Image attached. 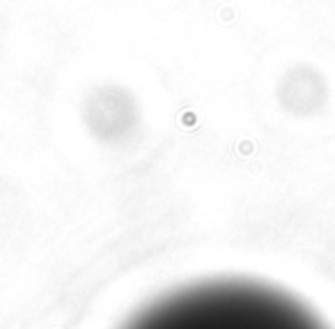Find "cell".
I'll list each match as a JSON object with an SVG mask.
<instances>
[{
  "instance_id": "obj_1",
  "label": "cell",
  "mask_w": 335,
  "mask_h": 329,
  "mask_svg": "<svg viewBox=\"0 0 335 329\" xmlns=\"http://www.w3.org/2000/svg\"><path fill=\"white\" fill-rule=\"evenodd\" d=\"M124 329H326L292 295L255 281H209L170 292Z\"/></svg>"
}]
</instances>
